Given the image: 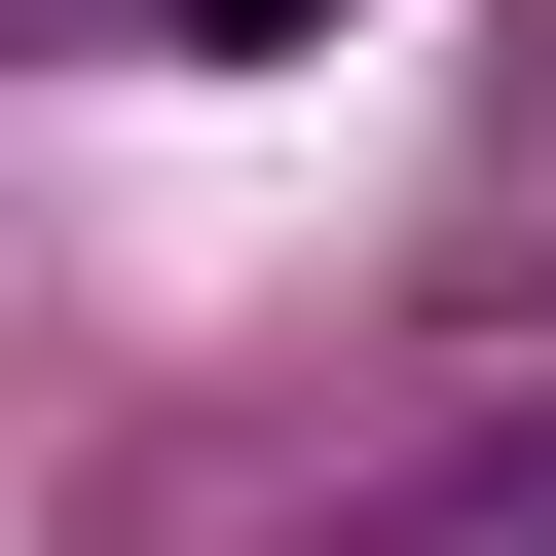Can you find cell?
I'll use <instances>...</instances> for the list:
<instances>
[{
	"mask_svg": "<svg viewBox=\"0 0 556 556\" xmlns=\"http://www.w3.org/2000/svg\"><path fill=\"white\" fill-rule=\"evenodd\" d=\"M38 38H186V75H260V38H334V0H0V75Z\"/></svg>",
	"mask_w": 556,
	"mask_h": 556,
	"instance_id": "cell-1",
	"label": "cell"
}]
</instances>
